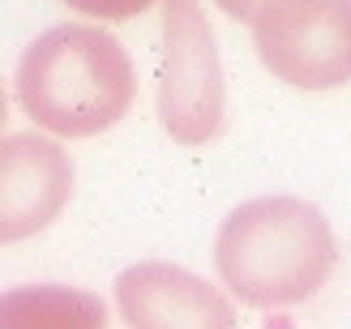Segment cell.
<instances>
[{
	"instance_id": "2",
	"label": "cell",
	"mask_w": 351,
	"mask_h": 329,
	"mask_svg": "<svg viewBox=\"0 0 351 329\" xmlns=\"http://www.w3.org/2000/svg\"><path fill=\"white\" fill-rule=\"evenodd\" d=\"M13 94L39 129L56 137H95L129 116L137 73L116 34L64 22L43 30L22 51Z\"/></svg>"
},
{
	"instance_id": "9",
	"label": "cell",
	"mask_w": 351,
	"mask_h": 329,
	"mask_svg": "<svg viewBox=\"0 0 351 329\" xmlns=\"http://www.w3.org/2000/svg\"><path fill=\"white\" fill-rule=\"evenodd\" d=\"M215 5H219L227 17H236V22H253L257 9L266 5V0H215Z\"/></svg>"
},
{
	"instance_id": "3",
	"label": "cell",
	"mask_w": 351,
	"mask_h": 329,
	"mask_svg": "<svg viewBox=\"0 0 351 329\" xmlns=\"http://www.w3.org/2000/svg\"><path fill=\"white\" fill-rule=\"evenodd\" d=\"M223 60L215 26L197 0H163V51H159V120L171 142L206 146L223 129Z\"/></svg>"
},
{
	"instance_id": "4",
	"label": "cell",
	"mask_w": 351,
	"mask_h": 329,
	"mask_svg": "<svg viewBox=\"0 0 351 329\" xmlns=\"http://www.w3.org/2000/svg\"><path fill=\"white\" fill-rule=\"evenodd\" d=\"M261 64L295 90L351 81V0H266L253 17Z\"/></svg>"
},
{
	"instance_id": "5",
	"label": "cell",
	"mask_w": 351,
	"mask_h": 329,
	"mask_svg": "<svg viewBox=\"0 0 351 329\" xmlns=\"http://www.w3.org/2000/svg\"><path fill=\"white\" fill-rule=\"evenodd\" d=\"M116 308L129 329H236V304L171 261H142L116 278Z\"/></svg>"
},
{
	"instance_id": "6",
	"label": "cell",
	"mask_w": 351,
	"mask_h": 329,
	"mask_svg": "<svg viewBox=\"0 0 351 329\" xmlns=\"http://www.w3.org/2000/svg\"><path fill=\"white\" fill-rule=\"evenodd\" d=\"M73 197V163L39 133H9L0 146V239H26L51 227Z\"/></svg>"
},
{
	"instance_id": "1",
	"label": "cell",
	"mask_w": 351,
	"mask_h": 329,
	"mask_svg": "<svg viewBox=\"0 0 351 329\" xmlns=\"http://www.w3.org/2000/svg\"><path fill=\"white\" fill-rule=\"evenodd\" d=\"M339 261L330 218L304 197H253L223 218L215 269L249 308H291L326 287Z\"/></svg>"
},
{
	"instance_id": "8",
	"label": "cell",
	"mask_w": 351,
	"mask_h": 329,
	"mask_svg": "<svg viewBox=\"0 0 351 329\" xmlns=\"http://www.w3.org/2000/svg\"><path fill=\"white\" fill-rule=\"evenodd\" d=\"M64 5L77 13H90L99 22H129V17L146 13L154 0H64Z\"/></svg>"
},
{
	"instance_id": "7",
	"label": "cell",
	"mask_w": 351,
	"mask_h": 329,
	"mask_svg": "<svg viewBox=\"0 0 351 329\" xmlns=\"http://www.w3.org/2000/svg\"><path fill=\"white\" fill-rule=\"evenodd\" d=\"M0 329H108V304L64 282H26L0 295Z\"/></svg>"
}]
</instances>
